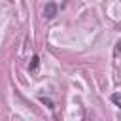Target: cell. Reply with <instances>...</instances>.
<instances>
[{
	"mask_svg": "<svg viewBox=\"0 0 121 121\" xmlns=\"http://www.w3.org/2000/svg\"><path fill=\"white\" fill-rule=\"evenodd\" d=\"M57 9H59V6L53 4V2H49V4H45V8H43V15H45L47 19H53V17L57 15Z\"/></svg>",
	"mask_w": 121,
	"mask_h": 121,
	"instance_id": "1",
	"label": "cell"
},
{
	"mask_svg": "<svg viewBox=\"0 0 121 121\" xmlns=\"http://www.w3.org/2000/svg\"><path fill=\"white\" fill-rule=\"evenodd\" d=\"M38 64H40V57H38V55H34V57H32V60H30V64H28V70H30V72H34V70L38 68Z\"/></svg>",
	"mask_w": 121,
	"mask_h": 121,
	"instance_id": "2",
	"label": "cell"
},
{
	"mask_svg": "<svg viewBox=\"0 0 121 121\" xmlns=\"http://www.w3.org/2000/svg\"><path fill=\"white\" fill-rule=\"evenodd\" d=\"M110 98H112V102H113L117 108H121V93H113Z\"/></svg>",
	"mask_w": 121,
	"mask_h": 121,
	"instance_id": "3",
	"label": "cell"
},
{
	"mask_svg": "<svg viewBox=\"0 0 121 121\" xmlns=\"http://www.w3.org/2000/svg\"><path fill=\"white\" fill-rule=\"evenodd\" d=\"M40 100H42V102H43V104H47V108H53V102H51V100H49V98H45V96H42V98H40Z\"/></svg>",
	"mask_w": 121,
	"mask_h": 121,
	"instance_id": "4",
	"label": "cell"
},
{
	"mask_svg": "<svg viewBox=\"0 0 121 121\" xmlns=\"http://www.w3.org/2000/svg\"><path fill=\"white\" fill-rule=\"evenodd\" d=\"M115 49H117V51H121V40L117 42V47H115Z\"/></svg>",
	"mask_w": 121,
	"mask_h": 121,
	"instance_id": "5",
	"label": "cell"
}]
</instances>
